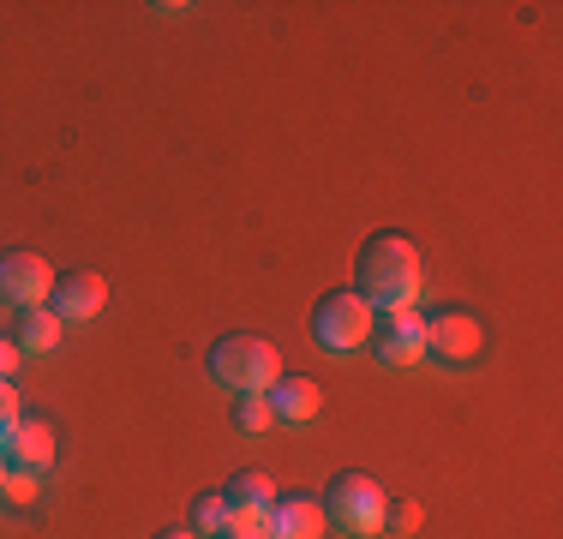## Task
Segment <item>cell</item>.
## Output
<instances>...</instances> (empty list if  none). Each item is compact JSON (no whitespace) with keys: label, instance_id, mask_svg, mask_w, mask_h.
Here are the masks:
<instances>
[{"label":"cell","instance_id":"6da1fadb","mask_svg":"<svg viewBox=\"0 0 563 539\" xmlns=\"http://www.w3.org/2000/svg\"><path fill=\"white\" fill-rule=\"evenodd\" d=\"M354 294L378 318L420 306V294H426V258H420V246H413V234H401V228H378V234L360 246V258H354Z\"/></svg>","mask_w":563,"mask_h":539},{"label":"cell","instance_id":"7a4b0ae2","mask_svg":"<svg viewBox=\"0 0 563 539\" xmlns=\"http://www.w3.org/2000/svg\"><path fill=\"white\" fill-rule=\"evenodd\" d=\"M282 372H288L282 366V348L264 342V336H222L210 348V377L222 389H234V396H264Z\"/></svg>","mask_w":563,"mask_h":539},{"label":"cell","instance_id":"3957f363","mask_svg":"<svg viewBox=\"0 0 563 539\" xmlns=\"http://www.w3.org/2000/svg\"><path fill=\"white\" fill-rule=\"evenodd\" d=\"M324 516L336 521L342 534L354 539H378L384 534V509H390V492H384L372 474H360V468H342L336 480L324 485Z\"/></svg>","mask_w":563,"mask_h":539},{"label":"cell","instance_id":"277c9868","mask_svg":"<svg viewBox=\"0 0 563 539\" xmlns=\"http://www.w3.org/2000/svg\"><path fill=\"white\" fill-rule=\"evenodd\" d=\"M372 330H378V312H372L354 288H336L312 306V342L324 348V354H354V348L372 342Z\"/></svg>","mask_w":563,"mask_h":539},{"label":"cell","instance_id":"5b68a950","mask_svg":"<svg viewBox=\"0 0 563 539\" xmlns=\"http://www.w3.org/2000/svg\"><path fill=\"white\" fill-rule=\"evenodd\" d=\"M426 354H432L438 366H474V360L486 354V323L474 312L444 306V312L426 318Z\"/></svg>","mask_w":563,"mask_h":539},{"label":"cell","instance_id":"8992f818","mask_svg":"<svg viewBox=\"0 0 563 539\" xmlns=\"http://www.w3.org/2000/svg\"><path fill=\"white\" fill-rule=\"evenodd\" d=\"M48 294H55V276H48V258L43 252H0V306H19V312H31V306H48Z\"/></svg>","mask_w":563,"mask_h":539},{"label":"cell","instance_id":"52a82bcc","mask_svg":"<svg viewBox=\"0 0 563 539\" xmlns=\"http://www.w3.org/2000/svg\"><path fill=\"white\" fill-rule=\"evenodd\" d=\"M366 348L378 354V366H420L426 360V312L420 306H408V312H384Z\"/></svg>","mask_w":563,"mask_h":539},{"label":"cell","instance_id":"ba28073f","mask_svg":"<svg viewBox=\"0 0 563 539\" xmlns=\"http://www.w3.org/2000/svg\"><path fill=\"white\" fill-rule=\"evenodd\" d=\"M102 306H109V282H102L97 270H66V276H55L48 312H55L60 323H90Z\"/></svg>","mask_w":563,"mask_h":539},{"label":"cell","instance_id":"9c48e42d","mask_svg":"<svg viewBox=\"0 0 563 539\" xmlns=\"http://www.w3.org/2000/svg\"><path fill=\"white\" fill-rule=\"evenodd\" d=\"M0 455H7V468H19V474H48L55 455H60V438L48 420H19L12 438L0 443Z\"/></svg>","mask_w":563,"mask_h":539},{"label":"cell","instance_id":"30bf717a","mask_svg":"<svg viewBox=\"0 0 563 539\" xmlns=\"http://www.w3.org/2000/svg\"><path fill=\"white\" fill-rule=\"evenodd\" d=\"M264 402H271L276 420L306 426V420H318V408H324V384H318V377H306V372H282L276 384L264 389Z\"/></svg>","mask_w":563,"mask_h":539},{"label":"cell","instance_id":"8fae6325","mask_svg":"<svg viewBox=\"0 0 563 539\" xmlns=\"http://www.w3.org/2000/svg\"><path fill=\"white\" fill-rule=\"evenodd\" d=\"M330 516L318 497H276L264 516V539H324Z\"/></svg>","mask_w":563,"mask_h":539},{"label":"cell","instance_id":"7c38bea8","mask_svg":"<svg viewBox=\"0 0 563 539\" xmlns=\"http://www.w3.org/2000/svg\"><path fill=\"white\" fill-rule=\"evenodd\" d=\"M66 336V323L48 312V306H31V312H19V330H12V342H19V354H55Z\"/></svg>","mask_w":563,"mask_h":539},{"label":"cell","instance_id":"4fadbf2b","mask_svg":"<svg viewBox=\"0 0 563 539\" xmlns=\"http://www.w3.org/2000/svg\"><path fill=\"white\" fill-rule=\"evenodd\" d=\"M222 497H228V509H258V516H264L282 492H276V480L264 474V468H240V474L222 485Z\"/></svg>","mask_w":563,"mask_h":539},{"label":"cell","instance_id":"5bb4252c","mask_svg":"<svg viewBox=\"0 0 563 539\" xmlns=\"http://www.w3.org/2000/svg\"><path fill=\"white\" fill-rule=\"evenodd\" d=\"M198 539H210V534H222L228 528V497L222 492H198L192 497V521H186Z\"/></svg>","mask_w":563,"mask_h":539},{"label":"cell","instance_id":"9a60e30c","mask_svg":"<svg viewBox=\"0 0 563 539\" xmlns=\"http://www.w3.org/2000/svg\"><path fill=\"white\" fill-rule=\"evenodd\" d=\"M0 497H7V509H31L36 497H43V474H19V468H7Z\"/></svg>","mask_w":563,"mask_h":539},{"label":"cell","instance_id":"2e32d148","mask_svg":"<svg viewBox=\"0 0 563 539\" xmlns=\"http://www.w3.org/2000/svg\"><path fill=\"white\" fill-rule=\"evenodd\" d=\"M234 426H240V431H271V426H276L271 402H264V396H240V402H234Z\"/></svg>","mask_w":563,"mask_h":539},{"label":"cell","instance_id":"e0dca14e","mask_svg":"<svg viewBox=\"0 0 563 539\" xmlns=\"http://www.w3.org/2000/svg\"><path fill=\"white\" fill-rule=\"evenodd\" d=\"M384 534H420V504H408V497H390V509H384Z\"/></svg>","mask_w":563,"mask_h":539},{"label":"cell","instance_id":"ac0fdd59","mask_svg":"<svg viewBox=\"0 0 563 539\" xmlns=\"http://www.w3.org/2000/svg\"><path fill=\"white\" fill-rule=\"evenodd\" d=\"M24 420V396H19V384H0V443L12 438V426Z\"/></svg>","mask_w":563,"mask_h":539},{"label":"cell","instance_id":"d6986e66","mask_svg":"<svg viewBox=\"0 0 563 539\" xmlns=\"http://www.w3.org/2000/svg\"><path fill=\"white\" fill-rule=\"evenodd\" d=\"M19 342H12V336H0V384H12V372H19Z\"/></svg>","mask_w":563,"mask_h":539},{"label":"cell","instance_id":"ffe728a7","mask_svg":"<svg viewBox=\"0 0 563 539\" xmlns=\"http://www.w3.org/2000/svg\"><path fill=\"white\" fill-rule=\"evenodd\" d=\"M210 539H264V534H246V528H234V521H228L222 534H210Z\"/></svg>","mask_w":563,"mask_h":539},{"label":"cell","instance_id":"44dd1931","mask_svg":"<svg viewBox=\"0 0 563 539\" xmlns=\"http://www.w3.org/2000/svg\"><path fill=\"white\" fill-rule=\"evenodd\" d=\"M151 539H198L192 528H163V534H151Z\"/></svg>","mask_w":563,"mask_h":539},{"label":"cell","instance_id":"7402d4cb","mask_svg":"<svg viewBox=\"0 0 563 539\" xmlns=\"http://www.w3.org/2000/svg\"><path fill=\"white\" fill-rule=\"evenodd\" d=\"M0 480H7V455H0Z\"/></svg>","mask_w":563,"mask_h":539}]
</instances>
